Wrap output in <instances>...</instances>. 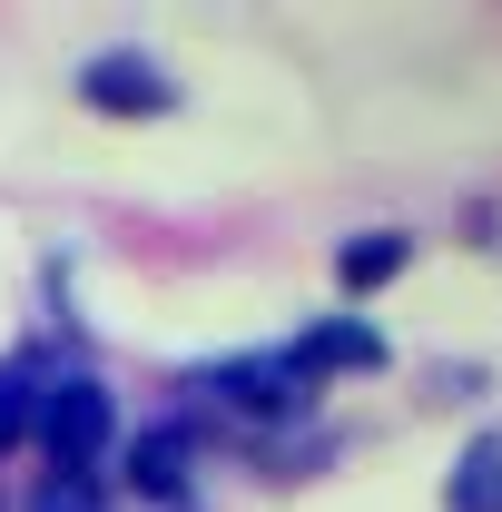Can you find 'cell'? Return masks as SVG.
Returning a JSON list of instances; mask_svg holds the SVG:
<instances>
[{"label": "cell", "instance_id": "cell-1", "mask_svg": "<svg viewBox=\"0 0 502 512\" xmlns=\"http://www.w3.org/2000/svg\"><path fill=\"white\" fill-rule=\"evenodd\" d=\"M30 434H40V453H50L60 483H99V453L119 434V414H109V394L89 375H69V384H50V394H30Z\"/></svg>", "mask_w": 502, "mask_h": 512}, {"label": "cell", "instance_id": "cell-8", "mask_svg": "<svg viewBox=\"0 0 502 512\" xmlns=\"http://www.w3.org/2000/svg\"><path fill=\"white\" fill-rule=\"evenodd\" d=\"M20 434H30V384H20V375H0V453L20 444Z\"/></svg>", "mask_w": 502, "mask_h": 512}, {"label": "cell", "instance_id": "cell-5", "mask_svg": "<svg viewBox=\"0 0 502 512\" xmlns=\"http://www.w3.org/2000/svg\"><path fill=\"white\" fill-rule=\"evenodd\" d=\"M188 463H197V434H188V424H148V434H128V483L158 493V503L188 483Z\"/></svg>", "mask_w": 502, "mask_h": 512}, {"label": "cell", "instance_id": "cell-3", "mask_svg": "<svg viewBox=\"0 0 502 512\" xmlns=\"http://www.w3.org/2000/svg\"><path fill=\"white\" fill-rule=\"evenodd\" d=\"M286 365H296L306 384H325V375H375V365H384V335L365 316H335V325H315V335H296Z\"/></svg>", "mask_w": 502, "mask_h": 512}, {"label": "cell", "instance_id": "cell-2", "mask_svg": "<svg viewBox=\"0 0 502 512\" xmlns=\"http://www.w3.org/2000/svg\"><path fill=\"white\" fill-rule=\"evenodd\" d=\"M79 99L99 119H158V109H178V79L158 60H138V50H99V60L79 69Z\"/></svg>", "mask_w": 502, "mask_h": 512}, {"label": "cell", "instance_id": "cell-9", "mask_svg": "<svg viewBox=\"0 0 502 512\" xmlns=\"http://www.w3.org/2000/svg\"><path fill=\"white\" fill-rule=\"evenodd\" d=\"M30 512H99V483H60V473H50V483H40V503Z\"/></svg>", "mask_w": 502, "mask_h": 512}, {"label": "cell", "instance_id": "cell-6", "mask_svg": "<svg viewBox=\"0 0 502 512\" xmlns=\"http://www.w3.org/2000/svg\"><path fill=\"white\" fill-rule=\"evenodd\" d=\"M453 512H502V434H483L453 463Z\"/></svg>", "mask_w": 502, "mask_h": 512}, {"label": "cell", "instance_id": "cell-7", "mask_svg": "<svg viewBox=\"0 0 502 512\" xmlns=\"http://www.w3.org/2000/svg\"><path fill=\"white\" fill-rule=\"evenodd\" d=\"M404 256H414V237H404V227H375V237H355V247L335 256V276H345V286H384Z\"/></svg>", "mask_w": 502, "mask_h": 512}, {"label": "cell", "instance_id": "cell-4", "mask_svg": "<svg viewBox=\"0 0 502 512\" xmlns=\"http://www.w3.org/2000/svg\"><path fill=\"white\" fill-rule=\"evenodd\" d=\"M207 394H227L237 414H296L315 384L286 365V355H247V365H227V375H207Z\"/></svg>", "mask_w": 502, "mask_h": 512}]
</instances>
